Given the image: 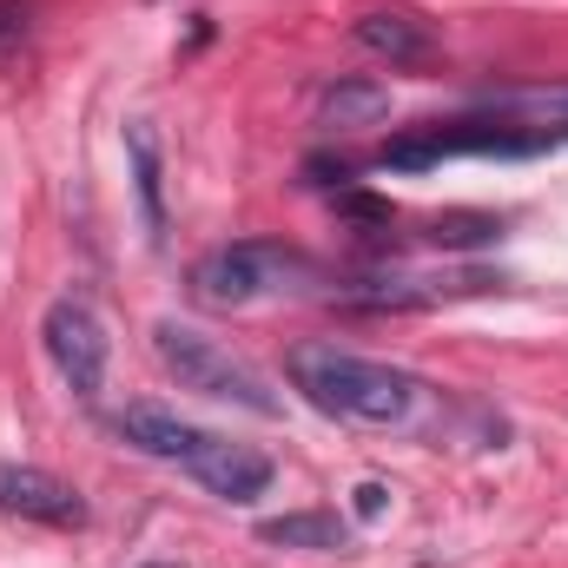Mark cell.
Masks as SVG:
<instances>
[{
  "label": "cell",
  "mask_w": 568,
  "mask_h": 568,
  "mask_svg": "<svg viewBox=\"0 0 568 568\" xmlns=\"http://www.w3.org/2000/svg\"><path fill=\"white\" fill-rule=\"evenodd\" d=\"M384 503H390V489L384 483H357V516L371 523V516H384Z\"/></svg>",
  "instance_id": "cell-16"
},
{
  "label": "cell",
  "mask_w": 568,
  "mask_h": 568,
  "mask_svg": "<svg viewBox=\"0 0 568 568\" xmlns=\"http://www.w3.org/2000/svg\"><path fill=\"white\" fill-rule=\"evenodd\" d=\"M152 568H185V562H152Z\"/></svg>",
  "instance_id": "cell-18"
},
{
  "label": "cell",
  "mask_w": 568,
  "mask_h": 568,
  "mask_svg": "<svg viewBox=\"0 0 568 568\" xmlns=\"http://www.w3.org/2000/svg\"><path fill=\"white\" fill-rule=\"evenodd\" d=\"M377 120H390V87H377V80H331L317 93V126H331V133H357Z\"/></svg>",
  "instance_id": "cell-10"
},
{
  "label": "cell",
  "mask_w": 568,
  "mask_h": 568,
  "mask_svg": "<svg viewBox=\"0 0 568 568\" xmlns=\"http://www.w3.org/2000/svg\"><path fill=\"white\" fill-rule=\"evenodd\" d=\"M542 133H509L503 120H456V126H417L404 140L384 145V172H424L436 159H456V152H503V159H523V152H542Z\"/></svg>",
  "instance_id": "cell-5"
},
{
  "label": "cell",
  "mask_w": 568,
  "mask_h": 568,
  "mask_svg": "<svg viewBox=\"0 0 568 568\" xmlns=\"http://www.w3.org/2000/svg\"><path fill=\"white\" fill-rule=\"evenodd\" d=\"M40 344H47V357H53V371H60V384H67L73 397L93 404V397L106 390V357H113V344H106V324H100L80 297L47 304Z\"/></svg>",
  "instance_id": "cell-4"
},
{
  "label": "cell",
  "mask_w": 568,
  "mask_h": 568,
  "mask_svg": "<svg viewBox=\"0 0 568 568\" xmlns=\"http://www.w3.org/2000/svg\"><path fill=\"white\" fill-rule=\"evenodd\" d=\"M357 47L364 53H377V60H390V67H429L436 60V33H429L417 13H364L357 20Z\"/></svg>",
  "instance_id": "cell-9"
},
{
  "label": "cell",
  "mask_w": 568,
  "mask_h": 568,
  "mask_svg": "<svg viewBox=\"0 0 568 568\" xmlns=\"http://www.w3.org/2000/svg\"><path fill=\"white\" fill-rule=\"evenodd\" d=\"M185 476H192V483H205V489H212V496H225V503H258V496L272 489V456H265V449H252V443H232V436L205 429V443L192 449Z\"/></svg>",
  "instance_id": "cell-7"
},
{
  "label": "cell",
  "mask_w": 568,
  "mask_h": 568,
  "mask_svg": "<svg viewBox=\"0 0 568 568\" xmlns=\"http://www.w3.org/2000/svg\"><path fill=\"white\" fill-rule=\"evenodd\" d=\"M311 278H317L311 258H297V252H284V245L245 239V245H219V252H205V258L192 265V297H199V304H219V311H245V304H258V297L297 291V284H311Z\"/></svg>",
  "instance_id": "cell-3"
},
{
  "label": "cell",
  "mask_w": 568,
  "mask_h": 568,
  "mask_svg": "<svg viewBox=\"0 0 568 568\" xmlns=\"http://www.w3.org/2000/svg\"><path fill=\"white\" fill-rule=\"evenodd\" d=\"M476 239H496V219H436V245H476Z\"/></svg>",
  "instance_id": "cell-13"
},
{
  "label": "cell",
  "mask_w": 568,
  "mask_h": 568,
  "mask_svg": "<svg viewBox=\"0 0 568 568\" xmlns=\"http://www.w3.org/2000/svg\"><path fill=\"white\" fill-rule=\"evenodd\" d=\"M126 159H133L140 212H145V225H152V239H159V232H165V159H159V140H152V126H145V120L126 126Z\"/></svg>",
  "instance_id": "cell-11"
},
{
  "label": "cell",
  "mask_w": 568,
  "mask_h": 568,
  "mask_svg": "<svg viewBox=\"0 0 568 568\" xmlns=\"http://www.w3.org/2000/svg\"><path fill=\"white\" fill-rule=\"evenodd\" d=\"M113 429L140 449V456H152V463H192V449L205 443V429L185 424V417H172V410H159V404H126L120 417H113Z\"/></svg>",
  "instance_id": "cell-8"
},
{
  "label": "cell",
  "mask_w": 568,
  "mask_h": 568,
  "mask_svg": "<svg viewBox=\"0 0 568 568\" xmlns=\"http://www.w3.org/2000/svg\"><path fill=\"white\" fill-rule=\"evenodd\" d=\"M20 33H27V0H0V53L20 47Z\"/></svg>",
  "instance_id": "cell-15"
},
{
  "label": "cell",
  "mask_w": 568,
  "mask_h": 568,
  "mask_svg": "<svg viewBox=\"0 0 568 568\" xmlns=\"http://www.w3.org/2000/svg\"><path fill=\"white\" fill-rule=\"evenodd\" d=\"M258 536H265V542H278V549H351V529H344L331 509L272 516V523H258Z\"/></svg>",
  "instance_id": "cell-12"
},
{
  "label": "cell",
  "mask_w": 568,
  "mask_h": 568,
  "mask_svg": "<svg viewBox=\"0 0 568 568\" xmlns=\"http://www.w3.org/2000/svg\"><path fill=\"white\" fill-rule=\"evenodd\" d=\"M284 377L291 390L324 410V417H344V424H410L417 417V377L397 371V364H377V357H357V351H337V344H291L284 351Z\"/></svg>",
  "instance_id": "cell-1"
},
{
  "label": "cell",
  "mask_w": 568,
  "mask_h": 568,
  "mask_svg": "<svg viewBox=\"0 0 568 568\" xmlns=\"http://www.w3.org/2000/svg\"><path fill=\"white\" fill-rule=\"evenodd\" d=\"M337 212H351L364 225H390V205L384 199H364V192H337Z\"/></svg>",
  "instance_id": "cell-14"
},
{
  "label": "cell",
  "mask_w": 568,
  "mask_h": 568,
  "mask_svg": "<svg viewBox=\"0 0 568 568\" xmlns=\"http://www.w3.org/2000/svg\"><path fill=\"white\" fill-rule=\"evenodd\" d=\"M0 516L47 523V529H80V523H87V496H80L73 483H60L53 469L0 463Z\"/></svg>",
  "instance_id": "cell-6"
},
{
  "label": "cell",
  "mask_w": 568,
  "mask_h": 568,
  "mask_svg": "<svg viewBox=\"0 0 568 568\" xmlns=\"http://www.w3.org/2000/svg\"><path fill=\"white\" fill-rule=\"evenodd\" d=\"M152 351H159V364L179 377V390L239 404V410H252V417H278L272 384H265L245 357H232L225 344H212L205 331H192V324H179V317H159V324H152Z\"/></svg>",
  "instance_id": "cell-2"
},
{
  "label": "cell",
  "mask_w": 568,
  "mask_h": 568,
  "mask_svg": "<svg viewBox=\"0 0 568 568\" xmlns=\"http://www.w3.org/2000/svg\"><path fill=\"white\" fill-rule=\"evenodd\" d=\"M542 106H562V113H568V93H556V100H542Z\"/></svg>",
  "instance_id": "cell-17"
}]
</instances>
